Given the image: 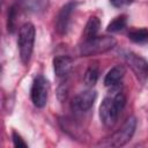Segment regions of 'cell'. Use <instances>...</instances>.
<instances>
[{
    "instance_id": "7",
    "label": "cell",
    "mask_w": 148,
    "mask_h": 148,
    "mask_svg": "<svg viewBox=\"0 0 148 148\" xmlns=\"http://www.w3.org/2000/svg\"><path fill=\"white\" fill-rule=\"evenodd\" d=\"M96 97H97V94L92 89L81 91L80 94H77L73 98L72 108L77 112H86L94 105V102L96 101Z\"/></svg>"
},
{
    "instance_id": "11",
    "label": "cell",
    "mask_w": 148,
    "mask_h": 148,
    "mask_svg": "<svg viewBox=\"0 0 148 148\" xmlns=\"http://www.w3.org/2000/svg\"><path fill=\"white\" fill-rule=\"evenodd\" d=\"M22 7L31 13H43L49 7L50 0H20Z\"/></svg>"
},
{
    "instance_id": "8",
    "label": "cell",
    "mask_w": 148,
    "mask_h": 148,
    "mask_svg": "<svg viewBox=\"0 0 148 148\" xmlns=\"http://www.w3.org/2000/svg\"><path fill=\"white\" fill-rule=\"evenodd\" d=\"M125 60L138 79L143 81L148 77V62L143 58L136 56L135 53L128 52L125 54Z\"/></svg>"
},
{
    "instance_id": "19",
    "label": "cell",
    "mask_w": 148,
    "mask_h": 148,
    "mask_svg": "<svg viewBox=\"0 0 148 148\" xmlns=\"http://www.w3.org/2000/svg\"><path fill=\"white\" fill-rule=\"evenodd\" d=\"M133 0H110L111 5L114 6V7H124V6H127L130 3H132Z\"/></svg>"
},
{
    "instance_id": "2",
    "label": "cell",
    "mask_w": 148,
    "mask_h": 148,
    "mask_svg": "<svg viewBox=\"0 0 148 148\" xmlns=\"http://www.w3.org/2000/svg\"><path fill=\"white\" fill-rule=\"evenodd\" d=\"M117 45V40L111 36H96L86 40L80 47V54L83 57L97 56L112 50Z\"/></svg>"
},
{
    "instance_id": "12",
    "label": "cell",
    "mask_w": 148,
    "mask_h": 148,
    "mask_svg": "<svg viewBox=\"0 0 148 148\" xmlns=\"http://www.w3.org/2000/svg\"><path fill=\"white\" fill-rule=\"evenodd\" d=\"M99 28H101L99 18L96 17V16L89 17V20H88V22L86 24V28H84V32H83L84 39L88 40V39H91V38L96 37L97 32L99 31Z\"/></svg>"
},
{
    "instance_id": "13",
    "label": "cell",
    "mask_w": 148,
    "mask_h": 148,
    "mask_svg": "<svg viewBox=\"0 0 148 148\" xmlns=\"http://www.w3.org/2000/svg\"><path fill=\"white\" fill-rule=\"evenodd\" d=\"M128 38L133 43L136 44H146L148 43V29L141 28V29H133L128 32Z\"/></svg>"
},
{
    "instance_id": "14",
    "label": "cell",
    "mask_w": 148,
    "mask_h": 148,
    "mask_svg": "<svg viewBox=\"0 0 148 148\" xmlns=\"http://www.w3.org/2000/svg\"><path fill=\"white\" fill-rule=\"evenodd\" d=\"M126 23H127L126 15L117 16V17H114V18L108 24L106 30H108L109 32H118V31L123 30V29L126 27Z\"/></svg>"
},
{
    "instance_id": "6",
    "label": "cell",
    "mask_w": 148,
    "mask_h": 148,
    "mask_svg": "<svg viewBox=\"0 0 148 148\" xmlns=\"http://www.w3.org/2000/svg\"><path fill=\"white\" fill-rule=\"evenodd\" d=\"M77 6L76 1H69L66 5H64L61 7V9L59 10L57 17H56V31L59 35H66L69 28V22H71V16L73 14V12L75 10Z\"/></svg>"
},
{
    "instance_id": "15",
    "label": "cell",
    "mask_w": 148,
    "mask_h": 148,
    "mask_svg": "<svg viewBox=\"0 0 148 148\" xmlns=\"http://www.w3.org/2000/svg\"><path fill=\"white\" fill-rule=\"evenodd\" d=\"M83 80H84L86 86H88V87L95 86L98 80V69L96 67H89L84 73Z\"/></svg>"
},
{
    "instance_id": "10",
    "label": "cell",
    "mask_w": 148,
    "mask_h": 148,
    "mask_svg": "<svg viewBox=\"0 0 148 148\" xmlns=\"http://www.w3.org/2000/svg\"><path fill=\"white\" fill-rule=\"evenodd\" d=\"M124 75H125V68L123 66L118 65V66L112 67L104 77V86L111 87V88L118 86V83L121 81Z\"/></svg>"
},
{
    "instance_id": "1",
    "label": "cell",
    "mask_w": 148,
    "mask_h": 148,
    "mask_svg": "<svg viewBox=\"0 0 148 148\" xmlns=\"http://www.w3.org/2000/svg\"><path fill=\"white\" fill-rule=\"evenodd\" d=\"M35 35H36V29L34 24L30 22L24 23L18 31L17 46L20 51V58L23 64H28L30 60V57L34 50Z\"/></svg>"
},
{
    "instance_id": "16",
    "label": "cell",
    "mask_w": 148,
    "mask_h": 148,
    "mask_svg": "<svg viewBox=\"0 0 148 148\" xmlns=\"http://www.w3.org/2000/svg\"><path fill=\"white\" fill-rule=\"evenodd\" d=\"M16 16H17V8L15 5L9 7L8 10V20H7V29L10 34L15 31L16 28Z\"/></svg>"
},
{
    "instance_id": "5",
    "label": "cell",
    "mask_w": 148,
    "mask_h": 148,
    "mask_svg": "<svg viewBox=\"0 0 148 148\" xmlns=\"http://www.w3.org/2000/svg\"><path fill=\"white\" fill-rule=\"evenodd\" d=\"M119 113L120 111L116 106L113 98L105 97L99 105V118H101V121L106 127H112L117 123Z\"/></svg>"
},
{
    "instance_id": "4",
    "label": "cell",
    "mask_w": 148,
    "mask_h": 148,
    "mask_svg": "<svg viewBox=\"0 0 148 148\" xmlns=\"http://www.w3.org/2000/svg\"><path fill=\"white\" fill-rule=\"evenodd\" d=\"M47 95H49V81L43 75L36 76L32 82V87L30 91V96L34 105L37 108H43L46 104Z\"/></svg>"
},
{
    "instance_id": "3",
    "label": "cell",
    "mask_w": 148,
    "mask_h": 148,
    "mask_svg": "<svg viewBox=\"0 0 148 148\" xmlns=\"http://www.w3.org/2000/svg\"><path fill=\"white\" fill-rule=\"evenodd\" d=\"M135 127H136L135 117H133V116L128 117L126 119V121L124 123V125L117 132H114L109 139L101 142L99 145H102L104 147H121L131 140V138L133 136V134L135 132Z\"/></svg>"
},
{
    "instance_id": "9",
    "label": "cell",
    "mask_w": 148,
    "mask_h": 148,
    "mask_svg": "<svg viewBox=\"0 0 148 148\" xmlns=\"http://www.w3.org/2000/svg\"><path fill=\"white\" fill-rule=\"evenodd\" d=\"M73 67V60L67 56H58L53 59L54 73L58 77H66Z\"/></svg>"
},
{
    "instance_id": "18",
    "label": "cell",
    "mask_w": 148,
    "mask_h": 148,
    "mask_svg": "<svg viewBox=\"0 0 148 148\" xmlns=\"http://www.w3.org/2000/svg\"><path fill=\"white\" fill-rule=\"evenodd\" d=\"M12 138H13V142H14V146H15V147H18V148H21V147L27 148V147H28L27 142H25V141L22 139V136H21L20 134H17L15 131L12 133Z\"/></svg>"
},
{
    "instance_id": "17",
    "label": "cell",
    "mask_w": 148,
    "mask_h": 148,
    "mask_svg": "<svg viewBox=\"0 0 148 148\" xmlns=\"http://www.w3.org/2000/svg\"><path fill=\"white\" fill-rule=\"evenodd\" d=\"M113 101H114V104H116V106L118 108V110L121 112L123 109H124L125 105H126V97H125V95L119 91V92L116 94V96L113 97Z\"/></svg>"
}]
</instances>
